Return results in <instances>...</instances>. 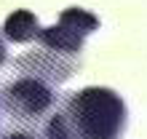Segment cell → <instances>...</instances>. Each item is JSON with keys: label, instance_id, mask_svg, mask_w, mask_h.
<instances>
[{"label": "cell", "instance_id": "cell-1", "mask_svg": "<svg viewBox=\"0 0 147 139\" xmlns=\"http://www.w3.org/2000/svg\"><path fill=\"white\" fill-rule=\"evenodd\" d=\"M16 67H19V78L11 80L0 94L3 107L13 120H38L54 107V83H62L72 72V64L62 62L59 56L51 59L32 54L19 59Z\"/></svg>", "mask_w": 147, "mask_h": 139}, {"label": "cell", "instance_id": "cell-2", "mask_svg": "<svg viewBox=\"0 0 147 139\" xmlns=\"http://www.w3.org/2000/svg\"><path fill=\"white\" fill-rule=\"evenodd\" d=\"M62 115L72 139H120L126 131V104L112 88L88 86L72 94Z\"/></svg>", "mask_w": 147, "mask_h": 139}, {"label": "cell", "instance_id": "cell-3", "mask_svg": "<svg viewBox=\"0 0 147 139\" xmlns=\"http://www.w3.org/2000/svg\"><path fill=\"white\" fill-rule=\"evenodd\" d=\"M94 30H99V19L94 13L83 8H67L54 27L40 30L38 40L54 54H78L83 48L86 35H91Z\"/></svg>", "mask_w": 147, "mask_h": 139}, {"label": "cell", "instance_id": "cell-4", "mask_svg": "<svg viewBox=\"0 0 147 139\" xmlns=\"http://www.w3.org/2000/svg\"><path fill=\"white\" fill-rule=\"evenodd\" d=\"M40 24H38V16L32 13V11H13L11 16L5 19L3 24V35L8 40H13V43H30V40H38V35H40Z\"/></svg>", "mask_w": 147, "mask_h": 139}, {"label": "cell", "instance_id": "cell-5", "mask_svg": "<svg viewBox=\"0 0 147 139\" xmlns=\"http://www.w3.org/2000/svg\"><path fill=\"white\" fill-rule=\"evenodd\" d=\"M46 139H72L70 128H67V120L62 112H54L46 123Z\"/></svg>", "mask_w": 147, "mask_h": 139}, {"label": "cell", "instance_id": "cell-6", "mask_svg": "<svg viewBox=\"0 0 147 139\" xmlns=\"http://www.w3.org/2000/svg\"><path fill=\"white\" fill-rule=\"evenodd\" d=\"M0 139H38V136L30 134V131H8L5 136H0Z\"/></svg>", "mask_w": 147, "mask_h": 139}, {"label": "cell", "instance_id": "cell-7", "mask_svg": "<svg viewBox=\"0 0 147 139\" xmlns=\"http://www.w3.org/2000/svg\"><path fill=\"white\" fill-rule=\"evenodd\" d=\"M5 64V46H3V40H0V67Z\"/></svg>", "mask_w": 147, "mask_h": 139}]
</instances>
